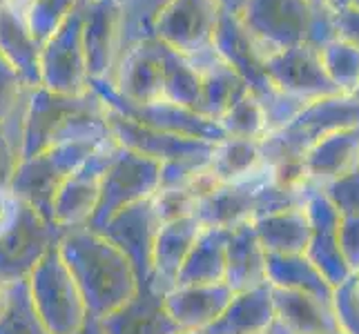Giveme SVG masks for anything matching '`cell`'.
<instances>
[{"label": "cell", "mask_w": 359, "mask_h": 334, "mask_svg": "<svg viewBox=\"0 0 359 334\" xmlns=\"http://www.w3.org/2000/svg\"><path fill=\"white\" fill-rule=\"evenodd\" d=\"M212 49L239 74L243 83L248 85V92H250L259 101V105L264 107L268 134L288 125V123L308 105L304 101H297V98L281 94L275 85H272L266 71V65H264V54L255 47V43L250 41V36H248V32L243 29V25L239 22L237 16L221 11Z\"/></svg>", "instance_id": "1"}, {"label": "cell", "mask_w": 359, "mask_h": 334, "mask_svg": "<svg viewBox=\"0 0 359 334\" xmlns=\"http://www.w3.org/2000/svg\"><path fill=\"white\" fill-rule=\"evenodd\" d=\"M359 125V101L346 94H335L308 103L288 125L259 141L266 167L281 163H299L304 154L324 136Z\"/></svg>", "instance_id": "2"}, {"label": "cell", "mask_w": 359, "mask_h": 334, "mask_svg": "<svg viewBox=\"0 0 359 334\" xmlns=\"http://www.w3.org/2000/svg\"><path fill=\"white\" fill-rule=\"evenodd\" d=\"M221 18L217 0H163L147 20V34L183 56L212 49Z\"/></svg>", "instance_id": "3"}, {"label": "cell", "mask_w": 359, "mask_h": 334, "mask_svg": "<svg viewBox=\"0 0 359 334\" xmlns=\"http://www.w3.org/2000/svg\"><path fill=\"white\" fill-rule=\"evenodd\" d=\"M237 18L266 58L283 49L306 45L313 5L308 0H245Z\"/></svg>", "instance_id": "4"}, {"label": "cell", "mask_w": 359, "mask_h": 334, "mask_svg": "<svg viewBox=\"0 0 359 334\" xmlns=\"http://www.w3.org/2000/svg\"><path fill=\"white\" fill-rule=\"evenodd\" d=\"M105 103L92 90L83 96L56 94L45 88L32 90L22 114L18 150L20 158H29L49 150L69 123L85 111L101 109Z\"/></svg>", "instance_id": "5"}, {"label": "cell", "mask_w": 359, "mask_h": 334, "mask_svg": "<svg viewBox=\"0 0 359 334\" xmlns=\"http://www.w3.org/2000/svg\"><path fill=\"white\" fill-rule=\"evenodd\" d=\"M83 3L60 22V27L49 36L41 49V88L83 96L90 92L88 56L83 45Z\"/></svg>", "instance_id": "6"}, {"label": "cell", "mask_w": 359, "mask_h": 334, "mask_svg": "<svg viewBox=\"0 0 359 334\" xmlns=\"http://www.w3.org/2000/svg\"><path fill=\"white\" fill-rule=\"evenodd\" d=\"M126 0H85L83 45L90 81H112L126 39Z\"/></svg>", "instance_id": "7"}, {"label": "cell", "mask_w": 359, "mask_h": 334, "mask_svg": "<svg viewBox=\"0 0 359 334\" xmlns=\"http://www.w3.org/2000/svg\"><path fill=\"white\" fill-rule=\"evenodd\" d=\"M264 65L272 85L281 94L297 98V101L313 103L319 98L339 94L321 65L319 52L308 45H297L270 54L264 58Z\"/></svg>", "instance_id": "8"}, {"label": "cell", "mask_w": 359, "mask_h": 334, "mask_svg": "<svg viewBox=\"0 0 359 334\" xmlns=\"http://www.w3.org/2000/svg\"><path fill=\"white\" fill-rule=\"evenodd\" d=\"M107 125L114 136V141L123 150L152 158L156 163H168V160L190 158V156H210L217 145V143L145 127L141 123H136L128 116H121L112 109H107Z\"/></svg>", "instance_id": "9"}, {"label": "cell", "mask_w": 359, "mask_h": 334, "mask_svg": "<svg viewBox=\"0 0 359 334\" xmlns=\"http://www.w3.org/2000/svg\"><path fill=\"white\" fill-rule=\"evenodd\" d=\"M109 83L128 103L147 105L163 101V67L152 36H141L139 41L123 47Z\"/></svg>", "instance_id": "10"}, {"label": "cell", "mask_w": 359, "mask_h": 334, "mask_svg": "<svg viewBox=\"0 0 359 334\" xmlns=\"http://www.w3.org/2000/svg\"><path fill=\"white\" fill-rule=\"evenodd\" d=\"M306 214L311 221V239H308L306 256L326 277L332 288L344 283L353 272L346 265L339 252V212L330 205L324 192L313 188L306 196Z\"/></svg>", "instance_id": "11"}, {"label": "cell", "mask_w": 359, "mask_h": 334, "mask_svg": "<svg viewBox=\"0 0 359 334\" xmlns=\"http://www.w3.org/2000/svg\"><path fill=\"white\" fill-rule=\"evenodd\" d=\"M308 185L321 190L359 165V125L337 130L315 143L302 158Z\"/></svg>", "instance_id": "12"}, {"label": "cell", "mask_w": 359, "mask_h": 334, "mask_svg": "<svg viewBox=\"0 0 359 334\" xmlns=\"http://www.w3.org/2000/svg\"><path fill=\"white\" fill-rule=\"evenodd\" d=\"M41 49L25 16L9 5L0 7V56L18 71L27 90L41 88Z\"/></svg>", "instance_id": "13"}, {"label": "cell", "mask_w": 359, "mask_h": 334, "mask_svg": "<svg viewBox=\"0 0 359 334\" xmlns=\"http://www.w3.org/2000/svg\"><path fill=\"white\" fill-rule=\"evenodd\" d=\"M201 74V116L219 120L248 94V85L215 49L190 56Z\"/></svg>", "instance_id": "14"}, {"label": "cell", "mask_w": 359, "mask_h": 334, "mask_svg": "<svg viewBox=\"0 0 359 334\" xmlns=\"http://www.w3.org/2000/svg\"><path fill=\"white\" fill-rule=\"evenodd\" d=\"M226 286L234 292H248L266 286V252L259 243L252 223L232 228L226 245Z\"/></svg>", "instance_id": "15"}, {"label": "cell", "mask_w": 359, "mask_h": 334, "mask_svg": "<svg viewBox=\"0 0 359 334\" xmlns=\"http://www.w3.org/2000/svg\"><path fill=\"white\" fill-rule=\"evenodd\" d=\"M275 319L294 334H332L339 332L332 303L321 301L313 294L281 290L270 286Z\"/></svg>", "instance_id": "16"}, {"label": "cell", "mask_w": 359, "mask_h": 334, "mask_svg": "<svg viewBox=\"0 0 359 334\" xmlns=\"http://www.w3.org/2000/svg\"><path fill=\"white\" fill-rule=\"evenodd\" d=\"M252 228L266 254H306L311 221L304 205L259 216Z\"/></svg>", "instance_id": "17"}, {"label": "cell", "mask_w": 359, "mask_h": 334, "mask_svg": "<svg viewBox=\"0 0 359 334\" xmlns=\"http://www.w3.org/2000/svg\"><path fill=\"white\" fill-rule=\"evenodd\" d=\"M275 321L272 307L270 283L255 290L239 292L212 326L205 328L203 334H259Z\"/></svg>", "instance_id": "18"}, {"label": "cell", "mask_w": 359, "mask_h": 334, "mask_svg": "<svg viewBox=\"0 0 359 334\" xmlns=\"http://www.w3.org/2000/svg\"><path fill=\"white\" fill-rule=\"evenodd\" d=\"M266 279L272 288L313 294L321 301L332 303L335 288L306 254H266Z\"/></svg>", "instance_id": "19"}, {"label": "cell", "mask_w": 359, "mask_h": 334, "mask_svg": "<svg viewBox=\"0 0 359 334\" xmlns=\"http://www.w3.org/2000/svg\"><path fill=\"white\" fill-rule=\"evenodd\" d=\"M156 43V52L163 67V101L201 114V74L190 56Z\"/></svg>", "instance_id": "20"}, {"label": "cell", "mask_w": 359, "mask_h": 334, "mask_svg": "<svg viewBox=\"0 0 359 334\" xmlns=\"http://www.w3.org/2000/svg\"><path fill=\"white\" fill-rule=\"evenodd\" d=\"M266 165L262 158L259 141L248 139H230L226 136L219 141L210 156V172L221 185H232L252 179Z\"/></svg>", "instance_id": "21"}, {"label": "cell", "mask_w": 359, "mask_h": 334, "mask_svg": "<svg viewBox=\"0 0 359 334\" xmlns=\"http://www.w3.org/2000/svg\"><path fill=\"white\" fill-rule=\"evenodd\" d=\"M179 296V328L185 326L192 332H203L224 314L234 292L226 283H210V286H183Z\"/></svg>", "instance_id": "22"}, {"label": "cell", "mask_w": 359, "mask_h": 334, "mask_svg": "<svg viewBox=\"0 0 359 334\" xmlns=\"http://www.w3.org/2000/svg\"><path fill=\"white\" fill-rule=\"evenodd\" d=\"M219 127L224 130L230 139H248V141H262L268 134L264 107L259 105L257 98L248 92L239 98L219 120Z\"/></svg>", "instance_id": "23"}, {"label": "cell", "mask_w": 359, "mask_h": 334, "mask_svg": "<svg viewBox=\"0 0 359 334\" xmlns=\"http://www.w3.org/2000/svg\"><path fill=\"white\" fill-rule=\"evenodd\" d=\"M319 56L337 92L351 96L359 85V49L348 43L335 41L321 49Z\"/></svg>", "instance_id": "24"}, {"label": "cell", "mask_w": 359, "mask_h": 334, "mask_svg": "<svg viewBox=\"0 0 359 334\" xmlns=\"http://www.w3.org/2000/svg\"><path fill=\"white\" fill-rule=\"evenodd\" d=\"M81 3L83 0H36L25 14V20L36 41L43 45Z\"/></svg>", "instance_id": "25"}, {"label": "cell", "mask_w": 359, "mask_h": 334, "mask_svg": "<svg viewBox=\"0 0 359 334\" xmlns=\"http://www.w3.org/2000/svg\"><path fill=\"white\" fill-rule=\"evenodd\" d=\"M321 192L330 201V205L339 212V216L359 218V165L341 174L339 179L326 183Z\"/></svg>", "instance_id": "26"}, {"label": "cell", "mask_w": 359, "mask_h": 334, "mask_svg": "<svg viewBox=\"0 0 359 334\" xmlns=\"http://www.w3.org/2000/svg\"><path fill=\"white\" fill-rule=\"evenodd\" d=\"M332 312H335L339 332L359 334V290L355 274L339 283L332 292Z\"/></svg>", "instance_id": "27"}, {"label": "cell", "mask_w": 359, "mask_h": 334, "mask_svg": "<svg viewBox=\"0 0 359 334\" xmlns=\"http://www.w3.org/2000/svg\"><path fill=\"white\" fill-rule=\"evenodd\" d=\"M29 92L32 90H27V85L18 76V71L0 56V125H5L14 116L18 103L22 98H27Z\"/></svg>", "instance_id": "28"}, {"label": "cell", "mask_w": 359, "mask_h": 334, "mask_svg": "<svg viewBox=\"0 0 359 334\" xmlns=\"http://www.w3.org/2000/svg\"><path fill=\"white\" fill-rule=\"evenodd\" d=\"M339 252L351 272L359 270V218L341 216L339 218Z\"/></svg>", "instance_id": "29"}, {"label": "cell", "mask_w": 359, "mask_h": 334, "mask_svg": "<svg viewBox=\"0 0 359 334\" xmlns=\"http://www.w3.org/2000/svg\"><path fill=\"white\" fill-rule=\"evenodd\" d=\"M335 29H337V41L348 43L359 49V7L353 3L344 5L335 11Z\"/></svg>", "instance_id": "30"}, {"label": "cell", "mask_w": 359, "mask_h": 334, "mask_svg": "<svg viewBox=\"0 0 359 334\" xmlns=\"http://www.w3.org/2000/svg\"><path fill=\"white\" fill-rule=\"evenodd\" d=\"M18 160H20L18 145L11 143V139L5 132V125H0V190H9V183L14 179Z\"/></svg>", "instance_id": "31"}, {"label": "cell", "mask_w": 359, "mask_h": 334, "mask_svg": "<svg viewBox=\"0 0 359 334\" xmlns=\"http://www.w3.org/2000/svg\"><path fill=\"white\" fill-rule=\"evenodd\" d=\"M22 203L9 190H0V239L14 228V223L20 216Z\"/></svg>", "instance_id": "32"}, {"label": "cell", "mask_w": 359, "mask_h": 334, "mask_svg": "<svg viewBox=\"0 0 359 334\" xmlns=\"http://www.w3.org/2000/svg\"><path fill=\"white\" fill-rule=\"evenodd\" d=\"M217 5L221 7V11H226V14L239 16L243 5H245V0H217Z\"/></svg>", "instance_id": "33"}, {"label": "cell", "mask_w": 359, "mask_h": 334, "mask_svg": "<svg viewBox=\"0 0 359 334\" xmlns=\"http://www.w3.org/2000/svg\"><path fill=\"white\" fill-rule=\"evenodd\" d=\"M311 5H321V7H328V9H332V11H337V9H341L344 5H348L351 0H308Z\"/></svg>", "instance_id": "34"}, {"label": "cell", "mask_w": 359, "mask_h": 334, "mask_svg": "<svg viewBox=\"0 0 359 334\" xmlns=\"http://www.w3.org/2000/svg\"><path fill=\"white\" fill-rule=\"evenodd\" d=\"M259 334H294V332H290L286 326L281 323V321H277V319H275V321H272V323H270L264 332H259Z\"/></svg>", "instance_id": "35"}, {"label": "cell", "mask_w": 359, "mask_h": 334, "mask_svg": "<svg viewBox=\"0 0 359 334\" xmlns=\"http://www.w3.org/2000/svg\"><path fill=\"white\" fill-rule=\"evenodd\" d=\"M34 3H36V0H9V7H11V9H16L18 14L25 16V14H27V9H29Z\"/></svg>", "instance_id": "36"}, {"label": "cell", "mask_w": 359, "mask_h": 334, "mask_svg": "<svg viewBox=\"0 0 359 334\" xmlns=\"http://www.w3.org/2000/svg\"><path fill=\"white\" fill-rule=\"evenodd\" d=\"M351 96L355 98V101H359V85H357V88H355V92H353Z\"/></svg>", "instance_id": "37"}, {"label": "cell", "mask_w": 359, "mask_h": 334, "mask_svg": "<svg viewBox=\"0 0 359 334\" xmlns=\"http://www.w3.org/2000/svg\"><path fill=\"white\" fill-rule=\"evenodd\" d=\"M353 274L357 277V290H359V270H357V272H353Z\"/></svg>", "instance_id": "38"}, {"label": "cell", "mask_w": 359, "mask_h": 334, "mask_svg": "<svg viewBox=\"0 0 359 334\" xmlns=\"http://www.w3.org/2000/svg\"><path fill=\"white\" fill-rule=\"evenodd\" d=\"M5 5H9V0H0V7H5Z\"/></svg>", "instance_id": "39"}, {"label": "cell", "mask_w": 359, "mask_h": 334, "mask_svg": "<svg viewBox=\"0 0 359 334\" xmlns=\"http://www.w3.org/2000/svg\"><path fill=\"white\" fill-rule=\"evenodd\" d=\"M351 3H353L355 7H359V0H351Z\"/></svg>", "instance_id": "40"}, {"label": "cell", "mask_w": 359, "mask_h": 334, "mask_svg": "<svg viewBox=\"0 0 359 334\" xmlns=\"http://www.w3.org/2000/svg\"><path fill=\"white\" fill-rule=\"evenodd\" d=\"M332 334H344V332H332Z\"/></svg>", "instance_id": "41"}]
</instances>
